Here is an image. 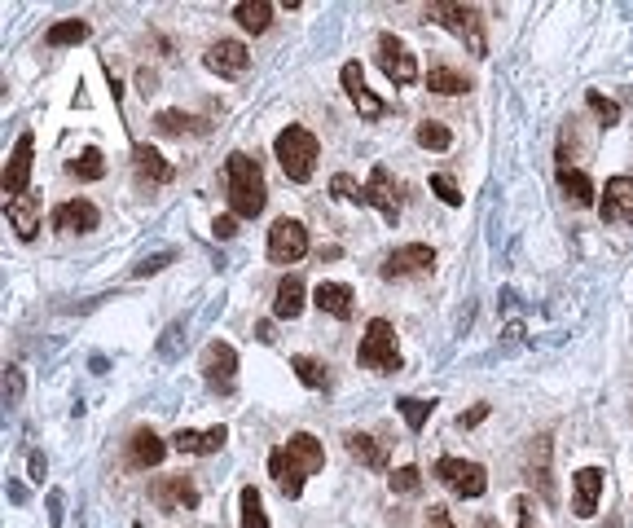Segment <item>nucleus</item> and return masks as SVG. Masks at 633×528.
<instances>
[{"label": "nucleus", "instance_id": "nucleus-24", "mask_svg": "<svg viewBox=\"0 0 633 528\" xmlns=\"http://www.w3.org/2000/svg\"><path fill=\"white\" fill-rule=\"evenodd\" d=\"M128 454H132V462H137V467H159V462L168 458V445H163V440L154 436L150 427H141V432H132Z\"/></svg>", "mask_w": 633, "mask_h": 528}, {"label": "nucleus", "instance_id": "nucleus-6", "mask_svg": "<svg viewBox=\"0 0 633 528\" xmlns=\"http://www.w3.org/2000/svg\"><path fill=\"white\" fill-rule=\"evenodd\" d=\"M436 480L449 493H458V498H480V493L488 489L484 467H480V462H471V458H440L436 462Z\"/></svg>", "mask_w": 633, "mask_h": 528}, {"label": "nucleus", "instance_id": "nucleus-11", "mask_svg": "<svg viewBox=\"0 0 633 528\" xmlns=\"http://www.w3.org/2000/svg\"><path fill=\"white\" fill-rule=\"evenodd\" d=\"M339 80H343V93L352 97V106L361 110V119H383V115H387V102H383V97H374L370 88H365V71H361V62H343Z\"/></svg>", "mask_w": 633, "mask_h": 528}, {"label": "nucleus", "instance_id": "nucleus-23", "mask_svg": "<svg viewBox=\"0 0 633 528\" xmlns=\"http://www.w3.org/2000/svg\"><path fill=\"white\" fill-rule=\"evenodd\" d=\"M132 163H137V172L146 176L150 185H168L172 176H176V168L154 146H132Z\"/></svg>", "mask_w": 633, "mask_h": 528}, {"label": "nucleus", "instance_id": "nucleus-48", "mask_svg": "<svg viewBox=\"0 0 633 528\" xmlns=\"http://www.w3.org/2000/svg\"><path fill=\"white\" fill-rule=\"evenodd\" d=\"M44 467H49V462H44V454H31V480H44Z\"/></svg>", "mask_w": 633, "mask_h": 528}, {"label": "nucleus", "instance_id": "nucleus-17", "mask_svg": "<svg viewBox=\"0 0 633 528\" xmlns=\"http://www.w3.org/2000/svg\"><path fill=\"white\" fill-rule=\"evenodd\" d=\"M365 198H370V203L379 207L387 225H396V220H401V194H396V181H392V172H387L383 163L370 172V185H365Z\"/></svg>", "mask_w": 633, "mask_h": 528}, {"label": "nucleus", "instance_id": "nucleus-31", "mask_svg": "<svg viewBox=\"0 0 633 528\" xmlns=\"http://www.w3.org/2000/svg\"><path fill=\"white\" fill-rule=\"evenodd\" d=\"M80 40H88V22H80V18L53 22V27L44 31V44H49V49H62V44H80Z\"/></svg>", "mask_w": 633, "mask_h": 528}, {"label": "nucleus", "instance_id": "nucleus-30", "mask_svg": "<svg viewBox=\"0 0 633 528\" xmlns=\"http://www.w3.org/2000/svg\"><path fill=\"white\" fill-rule=\"evenodd\" d=\"M238 511H242V528H269V515H264V498L255 484L238 493Z\"/></svg>", "mask_w": 633, "mask_h": 528}, {"label": "nucleus", "instance_id": "nucleus-7", "mask_svg": "<svg viewBox=\"0 0 633 528\" xmlns=\"http://www.w3.org/2000/svg\"><path fill=\"white\" fill-rule=\"evenodd\" d=\"M304 256H308V229L299 225L295 216L273 220V229H269V260L273 264H295V260H304Z\"/></svg>", "mask_w": 633, "mask_h": 528}, {"label": "nucleus", "instance_id": "nucleus-25", "mask_svg": "<svg viewBox=\"0 0 633 528\" xmlns=\"http://www.w3.org/2000/svg\"><path fill=\"white\" fill-rule=\"evenodd\" d=\"M154 128H159L163 137H198V132H207L203 119L185 115V110H159V115H154Z\"/></svg>", "mask_w": 633, "mask_h": 528}, {"label": "nucleus", "instance_id": "nucleus-43", "mask_svg": "<svg viewBox=\"0 0 633 528\" xmlns=\"http://www.w3.org/2000/svg\"><path fill=\"white\" fill-rule=\"evenodd\" d=\"M211 229H216V238H233V234H238V216H216V225H211Z\"/></svg>", "mask_w": 633, "mask_h": 528}, {"label": "nucleus", "instance_id": "nucleus-35", "mask_svg": "<svg viewBox=\"0 0 633 528\" xmlns=\"http://www.w3.org/2000/svg\"><path fill=\"white\" fill-rule=\"evenodd\" d=\"M414 137H418V146H427V150H449L453 146V132L444 124H436V119H422Z\"/></svg>", "mask_w": 633, "mask_h": 528}, {"label": "nucleus", "instance_id": "nucleus-18", "mask_svg": "<svg viewBox=\"0 0 633 528\" xmlns=\"http://www.w3.org/2000/svg\"><path fill=\"white\" fill-rule=\"evenodd\" d=\"M97 220H102V212L88 198H71V203L53 207V229H62V234H88V229H97Z\"/></svg>", "mask_w": 633, "mask_h": 528}, {"label": "nucleus", "instance_id": "nucleus-8", "mask_svg": "<svg viewBox=\"0 0 633 528\" xmlns=\"http://www.w3.org/2000/svg\"><path fill=\"white\" fill-rule=\"evenodd\" d=\"M379 66L392 84H414L418 80V58L409 53V44L401 36H392V31L379 36Z\"/></svg>", "mask_w": 633, "mask_h": 528}, {"label": "nucleus", "instance_id": "nucleus-44", "mask_svg": "<svg viewBox=\"0 0 633 528\" xmlns=\"http://www.w3.org/2000/svg\"><path fill=\"white\" fill-rule=\"evenodd\" d=\"M515 515H519V528H537V520H532V502H528V498H515Z\"/></svg>", "mask_w": 633, "mask_h": 528}, {"label": "nucleus", "instance_id": "nucleus-21", "mask_svg": "<svg viewBox=\"0 0 633 528\" xmlns=\"http://www.w3.org/2000/svg\"><path fill=\"white\" fill-rule=\"evenodd\" d=\"M5 216H9V225L18 229V238L31 242L40 229V194H22L14 203H5Z\"/></svg>", "mask_w": 633, "mask_h": 528}, {"label": "nucleus", "instance_id": "nucleus-20", "mask_svg": "<svg viewBox=\"0 0 633 528\" xmlns=\"http://www.w3.org/2000/svg\"><path fill=\"white\" fill-rule=\"evenodd\" d=\"M313 304L321 308V313H330V317H339V322H348L352 308H357V291H352V286H343V282H317Z\"/></svg>", "mask_w": 633, "mask_h": 528}, {"label": "nucleus", "instance_id": "nucleus-41", "mask_svg": "<svg viewBox=\"0 0 633 528\" xmlns=\"http://www.w3.org/2000/svg\"><path fill=\"white\" fill-rule=\"evenodd\" d=\"M172 264V251H159V256H150V260H141L137 269H132V278H150V273H159V269H168Z\"/></svg>", "mask_w": 633, "mask_h": 528}, {"label": "nucleus", "instance_id": "nucleus-33", "mask_svg": "<svg viewBox=\"0 0 633 528\" xmlns=\"http://www.w3.org/2000/svg\"><path fill=\"white\" fill-rule=\"evenodd\" d=\"M291 370L299 374V383H304V388H326V383H330V374H326V361H317V357H304V352H299V357H291Z\"/></svg>", "mask_w": 633, "mask_h": 528}, {"label": "nucleus", "instance_id": "nucleus-46", "mask_svg": "<svg viewBox=\"0 0 633 528\" xmlns=\"http://www.w3.org/2000/svg\"><path fill=\"white\" fill-rule=\"evenodd\" d=\"M5 379H9V405L22 396V370H5Z\"/></svg>", "mask_w": 633, "mask_h": 528}, {"label": "nucleus", "instance_id": "nucleus-3", "mask_svg": "<svg viewBox=\"0 0 633 528\" xmlns=\"http://www.w3.org/2000/svg\"><path fill=\"white\" fill-rule=\"evenodd\" d=\"M273 154H277V163H282L286 181L304 185L308 176H313V168H317L321 141H317L308 128H299V124H286L282 132H277V141H273Z\"/></svg>", "mask_w": 633, "mask_h": 528}, {"label": "nucleus", "instance_id": "nucleus-13", "mask_svg": "<svg viewBox=\"0 0 633 528\" xmlns=\"http://www.w3.org/2000/svg\"><path fill=\"white\" fill-rule=\"evenodd\" d=\"M607 225H633V176H612L603 185V203H598Z\"/></svg>", "mask_w": 633, "mask_h": 528}, {"label": "nucleus", "instance_id": "nucleus-34", "mask_svg": "<svg viewBox=\"0 0 633 528\" xmlns=\"http://www.w3.org/2000/svg\"><path fill=\"white\" fill-rule=\"evenodd\" d=\"M396 410H401V418L409 423V432H422V427H427V418H431V410H436V401H418V396H401V401H396Z\"/></svg>", "mask_w": 633, "mask_h": 528}, {"label": "nucleus", "instance_id": "nucleus-47", "mask_svg": "<svg viewBox=\"0 0 633 528\" xmlns=\"http://www.w3.org/2000/svg\"><path fill=\"white\" fill-rule=\"evenodd\" d=\"M49 520L53 528H62V493H49Z\"/></svg>", "mask_w": 633, "mask_h": 528}, {"label": "nucleus", "instance_id": "nucleus-19", "mask_svg": "<svg viewBox=\"0 0 633 528\" xmlns=\"http://www.w3.org/2000/svg\"><path fill=\"white\" fill-rule=\"evenodd\" d=\"M229 440V427H207V432H190V427H181V432L172 436V449L176 454H220Z\"/></svg>", "mask_w": 633, "mask_h": 528}, {"label": "nucleus", "instance_id": "nucleus-36", "mask_svg": "<svg viewBox=\"0 0 633 528\" xmlns=\"http://www.w3.org/2000/svg\"><path fill=\"white\" fill-rule=\"evenodd\" d=\"M585 106L603 119V128H616L620 124V106L612 102V97H603V93H594V88H590V93H585Z\"/></svg>", "mask_w": 633, "mask_h": 528}, {"label": "nucleus", "instance_id": "nucleus-45", "mask_svg": "<svg viewBox=\"0 0 633 528\" xmlns=\"http://www.w3.org/2000/svg\"><path fill=\"white\" fill-rule=\"evenodd\" d=\"M484 418H488V405H475V410H466L458 418V427H475V423H484Z\"/></svg>", "mask_w": 633, "mask_h": 528}, {"label": "nucleus", "instance_id": "nucleus-15", "mask_svg": "<svg viewBox=\"0 0 633 528\" xmlns=\"http://www.w3.org/2000/svg\"><path fill=\"white\" fill-rule=\"evenodd\" d=\"M203 62H207V71L225 75V80H238V75L251 66V53H247V44H242V40H216L207 49Z\"/></svg>", "mask_w": 633, "mask_h": 528}, {"label": "nucleus", "instance_id": "nucleus-40", "mask_svg": "<svg viewBox=\"0 0 633 528\" xmlns=\"http://www.w3.org/2000/svg\"><path fill=\"white\" fill-rule=\"evenodd\" d=\"M431 190H436L449 207H458V203H462V190H458V181H453L449 172H436V176H431Z\"/></svg>", "mask_w": 633, "mask_h": 528}, {"label": "nucleus", "instance_id": "nucleus-14", "mask_svg": "<svg viewBox=\"0 0 633 528\" xmlns=\"http://www.w3.org/2000/svg\"><path fill=\"white\" fill-rule=\"evenodd\" d=\"M31 150H36V137L22 132L14 141V154H9V168H5V203L27 194V181H31Z\"/></svg>", "mask_w": 633, "mask_h": 528}, {"label": "nucleus", "instance_id": "nucleus-39", "mask_svg": "<svg viewBox=\"0 0 633 528\" xmlns=\"http://www.w3.org/2000/svg\"><path fill=\"white\" fill-rule=\"evenodd\" d=\"M546 458H550V436H541L537 440V489H541V498L554 502V484L546 476Z\"/></svg>", "mask_w": 633, "mask_h": 528}, {"label": "nucleus", "instance_id": "nucleus-1", "mask_svg": "<svg viewBox=\"0 0 633 528\" xmlns=\"http://www.w3.org/2000/svg\"><path fill=\"white\" fill-rule=\"evenodd\" d=\"M321 467H326V449H321L313 432H295L286 445H277L269 454V476L277 480L282 498H299L308 476H317Z\"/></svg>", "mask_w": 633, "mask_h": 528}, {"label": "nucleus", "instance_id": "nucleus-37", "mask_svg": "<svg viewBox=\"0 0 633 528\" xmlns=\"http://www.w3.org/2000/svg\"><path fill=\"white\" fill-rule=\"evenodd\" d=\"M330 194H335V198H348V203H370V198H365V185H357L348 172H335V176H330Z\"/></svg>", "mask_w": 633, "mask_h": 528}, {"label": "nucleus", "instance_id": "nucleus-12", "mask_svg": "<svg viewBox=\"0 0 633 528\" xmlns=\"http://www.w3.org/2000/svg\"><path fill=\"white\" fill-rule=\"evenodd\" d=\"M150 498L159 511H194L198 506V489L190 476H159L150 489Z\"/></svg>", "mask_w": 633, "mask_h": 528}, {"label": "nucleus", "instance_id": "nucleus-42", "mask_svg": "<svg viewBox=\"0 0 633 528\" xmlns=\"http://www.w3.org/2000/svg\"><path fill=\"white\" fill-rule=\"evenodd\" d=\"M427 528H458L449 520V511L444 506H427Z\"/></svg>", "mask_w": 633, "mask_h": 528}, {"label": "nucleus", "instance_id": "nucleus-26", "mask_svg": "<svg viewBox=\"0 0 633 528\" xmlns=\"http://www.w3.org/2000/svg\"><path fill=\"white\" fill-rule=\"evenodd\" d=\"M273 313L282 317V322H295V317L304 313V282H299V278H282V282H277Z\"/></svg>", "mask_w": 633, "mask_h": 528}, {"label": "nucleus", "instance_id": "nucleus-4", "mask_svg": "<svg viewBox=\"0 0 633 528\" xmlns=\"http://www.w3.org/2000/svg\"><path fill=\"white\" fill-rule=\"evenodd\" d=\"M422 18L449 27L458 40H466V49H471L475 58H488L484 18H480V9H475V5H427V9H422Z\"/></svg>", "mask_w": 633, "mask_h": 528}, {"label": "nucleus", "instance_id": "nucleus-2", "mask_svg": "<svg viewBox=\"0 0 633 528\" xmlns=\"http://www.w3.org/2000/svg\"><path fill=\"white\" fill-rule=\"evenodd\" d=\"M225 185H229V207L238 220H255L269 203V185H264L260 163L242 150L225 159Z\"/></svg>", "mask_w": 633, "mask_h": 528}, {"label": "nucleus", "instance_id": "nucleus-32", "mask_svg": "<svg viewBox=\"0 0 633 528\" xmlns=\"http://www.w3.org/2000/svg\"><path fill=\"white\" fill-rule=\"evenodd\" d=\"M75 176V181H102L106 176V159H102V150L97 146H88V150H80V159H71V168H66Z\"/></svg>", "mask_w": 633, "mask_h": 528}, {"label": "nucleus", "instance_id": "nucleus-49", "mask_svg": "<svg viewBox=\"0 0 633 528\" xmlns=\"http://www.w3.org/2000/svg\"><path fill=\"white\" fill-rule=\"evenodd\" d=\"M480 528H497V524L493 520H480Z\"/></svg>", "mask_w": 633, "mask_h": 528}, {"label": "nucleus", "instance_id": "nucleus-28", "mask_svg": "<svg viewBox=\"0 0 633 528\" xmlns=\"http://www.w3.org/2000/svg\"><path fill=\"white\" fill-rule=\"evenodd\" d=\"M559 185H563V194L572 198V207H590L594 203V181L585 172H576V168H559Z\"/></svg>", "mask_w": 633, "mask_h": 528}, {"label": "nucleus", "instance_id": "nucleus-5", "mask_svg": "<svg viewBox=\"0 0 633 528\" xmlns=\"http://www.w3.org/2000/svg\"><path fill=\"white\" fill-rule=\"evenodd\" d=\"M357 361H361L365 370H379V374H396V370H401V348H396V330H392L387 317H374V322L365 326Z\"/></svg>", "mask_w": 633, "mask_h": 528}, {"label": "nucleus", "instance_id": "nucleus-27", "mask_svg": "<svg viewBox=\"0 0 633 528\" xmlns=\"http://www.w3.org/2000/svg\"><path fill=\"white\" fill-rule=\"evenodd\" d=\"M233 18H238L251 36H260V31H269V22H273V5L269 0H242V5H233Z\"/></svg>", "mask_w": 633, "mask_h": 528}, {"label": "nucleus", "instance_id": "nucleus-22", "mask_svg": "<svg viewBox=\"0 0 633 528\" xmlns=\"http://www.w3.org/2000/svg\"><path fill=\"white\" fill-rule=\"evenodd\" d=\"M343 445H348V454L357 458L361 467H370V471H387V449H383L370 432H348V436H343Z\"/></svg>", "mask_w": 633, "mask_h": 528}, {"label": "nucleus", "instance_id": "nucleus-29", "mask_svg": "<svg viewBox=\"0 0 633 528\" xmlns=\"http://www.w3.org/2000/svg\"><path fill=\"white\" fill-rule=\"evenodd\" d=\"M427 88H431V93H440V97H458V93L471 88V80L458 75L453 66H431V71H427Z\"/></svg>", "mask_w": 633, "mask_h": 528}, {"label": "nucleus", "instance_id": "nucleus-38", "mask_svg": "<svg viewBox=\"0 0 633 528\" xmlns=\"http://www.w3.org/2000/svg\"><path fill=\"white\" fill-rule=\"evenodd\" d=\"M387 480H392V493H405V498L422 489V471H418V467H396Z\"/></svg>", "mask_w": 633, "mask_h": 528}, {"label": "nucleus", "instance_id": "nucleus-16", "mask_svg": "<svg viewBox=\"0 0 633 528\" xmlns=\"http://www.w3.org/2000/svg\"><path fill=\"white\" fill-rule=\"evenodd\" d=\"M598 498H603V467H581L572 476V511L590 520L598 511Z\"/></svg>", "mask_w": 633, "mask_h": 528}, {"label": "nucleus", "instance_id": "nucleus-9", "mask_svg": "<svg viewBox=\"0 0 633 528\" xmlns=\"http://www.w3.org/2000/svg\"><path fill=\"white\" fill-rule=\"evenodd\" d=\"M431 264H436V251L427 247V242H409V247H396L392 256L379 264V273L387 282L392 278H414V273H431Z\"/></svg>", "mask_w": 633, "mask_h": 528}, {"label": "nucleus", "instance_id": "nucleus-10", "mask_svg": "<svg viewBox=\"0 0 633 528\" xmlns=\"http://www.w3.org/2000/svg\"><path fill=\"white\" fill-rule=\"evenodd\" d=\"M203 374L207 383L216 392H233V374H238V352H233L229 344H220V339H211V344L203 348Z\"/></svg>", "mask_w": 633, "mask_h": 528}]
</instances>
